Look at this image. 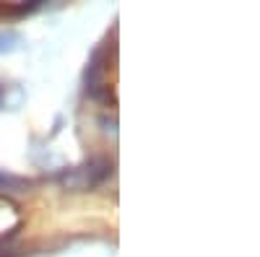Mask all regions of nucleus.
Returning a JSON list of instances; mask_svg holds the SVG:
<instances>
[{
	"instance_id": "f257e3e1",
	"label": "nucleus",
	"mask_w": 260,
	"mask_h": 257,
	"mask_svg": "<svg viewBox=\"0 0 260 257\" xmlns=\"http://www.w3.org/2000/svg\"><path fill=\"white\" fill-rule=\"evenodd\" d=\"M110 171H112L110 161L91 159V161H86L71 171H65V174H60V185L71 192H86V190H94L96 185H102L110 177Z\"/></svg>"
},
{
	"instance_id": "f03ea898",
	"label": "nucleus",
	"mask_w": 260,
	"mask_h": 257,
	"mask_svg": "<svg viewBox=\"0 0 260 257\" xmlns=\"http://www.w3.org/2000/svg\"><path fill=\"white\" fill-rule=\"evenodd\" d=\"M18 42L21 39L16 31H0V52H13Z\"/></svg>"
},
{
	"instance_id": "7ed1b4c3",
	"label": "nucleus",
	"mask_w": 260,
	"mask_h": 257,
	"mask_svg": "<svg viewBox=\"0 0 260 257\" xmlns=\"http://www.w3.org/2000/svg\"><path fill=\"white\" fill-rule=\"evenodd\" d=\"M0 104H3V86H0Z\"/></svg>"
}]
</instances>
